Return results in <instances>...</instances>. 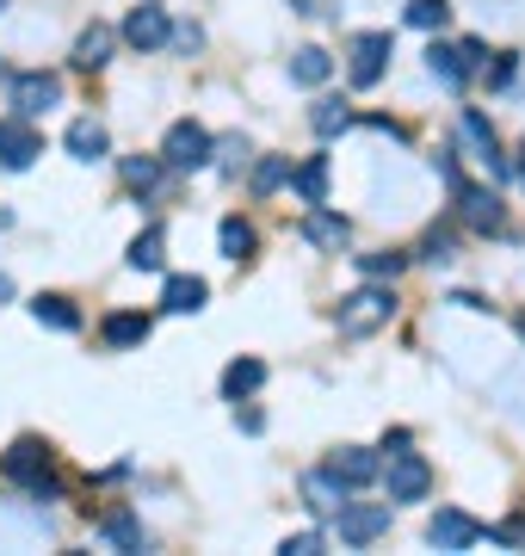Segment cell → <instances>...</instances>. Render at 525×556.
I'll return each mask as SVG.
<instances>
[{"label": "cell", "instance_id": "17", "mask_svg": "<svg viewBox=\"0 0 525 556\" xmlns=\"http://www.w3.org/2000/svg\"><path fill=\"white\" fill-rule=\"evenodd\" d=\"M204 298H210V285H204V278H185V273L167 278V291H162V303L174 309V316H199Z\"/></svg>", "mask_w": 525, "mask_h": 556}, {"label": "cell", "instance_id": "19", "mask_svg": "<svg viewBox=\"0 0 525 556\" xmlns=\"http://www.w3.org/2000/svg\"><path fill=\"white\" fill-rule=\"evenodd\" d=\"M341 501H346V482H334L328 470H309L304 477V507L309 514H334Z\"/></svg>", "mask_w": 525, "mask_h": 556}, {"label": "cell", "instance_id": "11", "mask_svg": "<svg viewBox=\"0 0 525 556\" xmlns=\"http://www.w3.org/2000/svg\"><path fill=\"white\" fill-rule=\"evenodd\" d=\"M167 38H174L167 7H130V20H124V43L130 50H162Z\"/></svg>", "mask_w": 525, "mask_h": 556}, {"label": "cell", "instance_id": "6", "mask_svg": "<svg viewBox=\"0 0 525 556\" xmlns=\"http://www.w3.org/2000/svg\"><path fill=\"white\" fill-rule=\"evenodd\" d=\"M389 56H396V43H389V31H364V38H353V87H377L389 68Z\"/></svg>", "mask_w": 525, "mask_h": 556}, {"label": "cell", "instance_id": "10", "mask_svg": "<svg viewBox=\"0 0 525 556\" xmlns=\"http://www.w3.org/2000/svg\"><path fill=\"white\" fill-rule=\"evenodd\" d=\"M451 199H458V217H464L470 229H483V236L507 223L501 199H495V192H483V186H470V179H458V186H451Z\"/></svg>", "mask_w": 525, "mask_h": 556}, {"label": "cell", "instance_id": "32", "mask_svg": "<svg viewBox=\"0 0 525 556\" xmlns=\"http://www.w3.org/2000/svg\"><path fill=\"white\" fill-rule=\"evenodd\" d=\"M402 266H408V254H396V248H384V254H364V260H359V273H364V278H396Z\"/></svg>", "mask_w": 525, "mask_h": 556}, {"label": "cell", "instance_id": "20", "mask_svg": "<svg viewBox=\"0 0 525 556\" xmlns=\"http://www.w3.org/2000/svg\"><path fill=\"white\" fill-rule=\"evenodd\" d=\"M260 383H266V365H260V358H235V365L222 371V396L242 402V396H254Z\"/></svg>", "mask_w": 525, "mask_h": 556}, {"label": "cell", "instance_id": "8", "mask_svg": "<svg viewBox=\"0 0 525 556\" xmlns=\"http://www.w3.org/2000/svg\"><path fill=\"white\" fill-rule=\"evenodd\" d=\"M56 100H62V80L50 75V68L13 75V112H20V118H38V112H50Z\"/></svg>", "mask_w": 525, "mask_h": 556}, {"label": "cell", "instance_id": "29", "mask_svg": "<svg viewBox=\"0 0 525 556\" xmlns=\"http://www.w3.org/2000/svg\"><path fill=\"white\" fill-rule=\"evenodd\" d=\"M284 179H291V155H260L254 161V192H260V199H272Z\"/></svg>", "mask_w": 525, "mask_h": 556}, {"label": "cell", "instance_id": "16", "mask_svg": "<svg viewBox=\"0 0 525 556\" xmlns=\"http://www.w3.org/2000/svg\"><path fill=\"white\" fill-rule=\"evenodd\" d=\"M112 43H118V31H112V25H87L81 38H75V68H87V75H93V68H105V62H112Z\"/></svg>", "mask_w": 525, "mask_h": 556}, {"label": "cell", "instance_id": "34", "mask_svg": "<svg viewBox=\"0 0 525 556\" xmlns=\"http://www.w3.org/2000/svg\"><path fill=\"white\" fill-rule=\"evenodd\" d=\"M322 551V532H297V538H284V556H316Z\"/></svg>", "mask_w": 525, "mask_h": 556}, {"label": "cell", "instance_id": "1", "mask_svg": "<svg viewBox=\"0 0 525 556\" xmlns=\"http://www.w3.org/2000/svg\"><path fill=\"white\" fill-rule=\"evenodd\" d=\"M389 445H396L389 464H377L389 501H426V489H433V464H426L421 452H408V439H389Z\"/></svg>", "mask_w": 525, "mask_h": 556}, {"label": "cell", "instance_id": "24", "mask_svg": "<svg viewBox=\"0 0 525 556\" xmlns=\"http://www.w3.org/2000/svg\"><path fill=\"white\" fill-rule=\"evenodd\" d=\"M105 346H142V340H149V316H130V309H124V316H105Z\"/></svg>", "mask_w": 525, "mask_h": 556}, {"label": "cell", "instance_id": "39", "mask_svg": "<svg viewBox=\"0 0 525 556\" xmlns=\"http://www.w3.org/2000/svg\"><path fill=\"white\" fill-rule=\"evenodd\" d=\"M520 155H525V149H520ZM520 186H525V161H520Z\"/></svg>", "mask_w": 525, "mask_h": 556}, {"label": "cell", "instance_id": "30", "mask_svg": "<svg viewBox=\"0 0 525 556\" xmlns=\"http://www.w3.org/2000/svg\"><path fill=\"white\" fill-rule=\"evenodd\" d=\"M346 124H353V112H346L341 100H316V112H309V130H316V137H341Z\"/></svg>", "mask_w": 525, "mask_h": 556}, {"label": "cell", "instance_id": "28", "mask_svg": "<svg viewBox=\"0 0 525 556\" xmlns=\"http://www.w3.org/2000/svg\"><path fill=\"white\" fill-rule=\"evenodd\" d=\"M426 68H433V75H439L445 87H464V80H470L464 56H458V50H451V43H433V50H426Z\"/></svg>", "mask_w": 525, "mask_h": 556}, {"label": "cell", "instance_id": "31", "mask_svg": "<svg viewBox=\"0 0 525 556\" xmlns=\"http://www.w3.org/2000/svg\"><path fill=\"white\" fill-rule=\"evenodd\" d=\"M445 20H451L445 0H408V25L414 31H445Z\"/></svg>", "mask_w": 525, "mask_h": 556}, {"label": "cell", "instance_id": "41", "mask_svg": "<svg viewBox=\"0 0 525 556\" xmlns=\"http://www.w3.org/2000/svg\"><path fill=\"white\" fill-rule=\"evenodd\" d=\"M0 13H7V0H0Z\"/></svg>", "mask_w": 525, "mask_h": 556}, {"label": "cell", "instance_id": "36", "mask_svg": "<svg viewBox=\"0 0 525 556\" xmlns=\"http://www.w3.org/2000/svg\"><path fill=\"white\" fill-rule=\"evenodd\" d=\"M458 56H464V68H483V38H464V43H458Z\"/></svg>", "mask_w": 525, "mask_h": 556}, {"label": "cell", "instance_id": "2", "mask_svg": "<svg viewBox=\"0 0 525 556\" xmlns=\"http://www.w3.org/2000/svg\"><path fill=\"white\" fill-rule=\"evenodd\" d=\"M162 161L174 167V174H192V167H210V161H217V142H210V130H204V124L180 118L162 137Z\"/></svg>", "mask_w": 525, "mask_h": 556}, {"label": "cell", "instance_id": "5", "mask_svg": "<svg viewBox=\"0 0 525 556\" xmlns=\"http://www.w3.org/2000/svg\"><path fill=\"white\" fill-rule=\"evenodd\" d=\"M7 477L25 482L38 501L56 495V477H50V445H43V439H20V445L7 452Z\"/></svg>", "mask_w": 525, "mask_h": 556}, {"label": "cell", "instance_id": "3", "mask_svg": "<svg viewBox=\"0 0 525 556\" xmlns=\"http://www.w3.org/2000/svg\"><path fill=\"white\" fill-rule=\"evenodd\" d=\"M389 316H396V298H389L384 285H364V291H353V298L334 309L341 334H371V328H384Z\"/></svg>", "mask_w": 525, "mask_h": 556}, {"label": "cell", "instance_id": "25", "mask_svg": "<svg viewBox=\"0 0 525 556\" xmlns=\"http://www.w3.org/2000/svg\"><path fill=\"white\" fill-rule=\"evenodd\" d=\"M162 174H167L162 155H130V161H124V186H130V192H155Z\"/></svg>", "mask_w": 525, "mask_h": 556}, {"label": "cell", "instance_id": "26", "mask_svg": "<svg viewBox=\"0 0 525 556\" xmlns=\"http://www.w3.org/2000/svg\"><path fill=\"white\" fill-rule=\"evenodd\" d=\"M217 241H222V254L229 260H254V223H242V217H222V229H217Z\"/></svg>", "mask_w": 525, "mask_h": 556}, {"label": "cell", "instance_id": "13", "mask_svg": "<svg viewBox=\"0 0 525 556\" xmlns=\"http://www.w3.org/2000/svg\"><path fill=\"white\" fill-rule=\"evenodd\" d=\"M458 130H464V142L476 149V161H488V174H501V179H507V155L495 149V130H488V118L476 112V105H470L464 118H458Z\"/></svg>", "mask_w": 525, "mask_h": 556}, {"label": "cell", "instance_id": "15", "mask_svg": "<svg viewBox=\"0 0 525 556\" xmlns=\"http://www.w3.org/2000/svg\"><path fill=\"white\" fill-rule=\"evenodd\" d=\"M346 236H353V223L334 217V211H322V204H309V217H304V241H316V248H334V254H341Z\"/></svg>", "mask_w": 525, "mask_h": 556}, {"label": "cell", "instance_id": "33", "mask_svg": "<svg viewBox=\"0 0 525 556\" xmlns=\"http://www.w3.org/2000/svg\"><path fill=\"white\" fill-rule=\"evenodd\" d=\"M421 260H433V266H445V260H451V236H439V229H433V236L421 241Z\"/></svg>", "mask_w": 525, "mask_h": 556}, {"label": "cell", "instance_id": "18", "mask_svg": "<svg viewBox=\"0 0 525 556\" xmlns=\"http://www.w3.org/2000/svg\"><path fill=\"white\" fill-rule=\"evenodd\" d=\"M31 316H38L43 328H56V334H75V328H81V309H75L68 298H56V291L31 298Z\"/></svg>", "mask_w": 525, "mask_h": 556}, {"label": "cell", "instance_id": "21", "mask_svg": "<svg viewBox=\"0 0 525 556\" xmlns=\"http://www.w3.org/2000/svg\"><path fill=\"white\" fill-rule=\"evenodd\" d=\"M162 260H167L162 229H142V236L130 241V254H124V266H130V273H162Z\"/></svg>", "mask_w": 525, "mask_h": 556}, {"label": "cell", "instance_id": "40", "mask_svg": "<svg viewBox=\"0 0 525 556\" xmlns=\"http://www.w3.org/2000/svg\"><path fill=\"white\" fill-rule=\"evenodd\" d=\"M520 544H525V526H520Z\"/></svg>", "mask_w": 525, "mask_h": 556}, {"label": "cell", "instance_id": "22", "mask_svg": "<svg viewBox=\"0 0 525 556\" xmlns=\"http://www.w3.org/2000/svg\"><path fill=\"white\" fill-rule=\"evenodd\" d=\"M291 186H297V199L304 204H328V155H309L297 174H291Z\"/></svg>", "mask_w": 525, "mask_h": 556}, {"label": "cell", "instance_id": "4", "mask_svg": "<svg viewBox=\"0 0 525 556\" xmlns=\"http://www.w3.org/2000/svg\"><path fill=\"white\" fill-rule=\"evenodd\" d=\"M334 532H341V544H371V538L389 532V501H341L334 507Z\"/></svg>", "mask_w": 525, "mask_h": 556}, {"label": "cell", "instance_id": "38", "mask_svg": "<svg viewBox=\"0 0 525 556\" xmlns=\"http://www.w3.org/2000/svg\"><path fill=\"white\" fill-rule=\"evenodd\" d=\"M7 298H13V278L0 273V303H7Z\"/></svg>", "mask_w": 525, "mask_h": 556}, {"label": "cell", "instance_id": "37", "mask_svg": "<svg viewBox=\"0 0 525 556\" xmlns=\"http://www.w3.org/2000/svg\"><path fill=\"white\" fill-rule=\"evenodd\" d=\"M167 43H180V50H199V43H204V31H199V25H180V31H174Z\"/></svg>", "mask_w": 525, "mask_h": 556}, {"label": "cell", "instance_id": "14", "mask_svg": "<svg viewBox=\"0 0 525 556\" xmlns=\"http://www.w3.org/2000/svg\"><path fill=\"white\" fill-rule=\"evenodd\" d=\"M62 149L75 161H105V149H112V137H105L100 118H75L68 124V137H62Z\"/></svg>", "mask_w": 525, "mask_h": 556}, {"label": "cell", "instance_id": "7", "mask_svg": "<svg viewBox=\"0 0 525 556\" xmlns=\"http://www.w3.org/2000/svg\"><path fill=\"white\" fill-rule=\"evenodd\" d=\"M483 532L488 526H476V519L458 514V507H439V514L426 519V544H433V551H470Z\"/></svg>", "mask_w": 525, "mask_h": 556}, {"label": "cell", "instance_id": "23", "mask_svg": "<svg viewBox=\"0 0 525 556\" xmlns=\"http://www.w3.org/2000/svg\"><path fill=\"white\" fill-rule=\"evenodd\" d=\"M328 75H334V56H328V50H316V43L291 56V80H297V87H322Z\"/></svg>", "mask_w": 525, "mask_h": 556}, {"label": "cell", "instance_id": "9", "mask_svg": "<svg viewBox=\"0 0 525 556\" xmlns=\"http://www.w3.org/2000/svg\"><path fill=\"white\" fill-rule=\"evenodd\" d=\"M38 155H43V137L31 130V124H25V118H0V167L25 174Z\"/></svg>", "mask_w": 525, "mask_h": 556}, {"label": "cell", "instance_id": "42", "mask_svg": "<svg viewBox=\"0 0 525 556\" xmlns=\"http://www.w3.org/2000/svg\"><path fill=\"white\" fill-rule=\"evenodd\" d=\"M520 334H525V321H520Z\"/></svg>", "mask_w": 525, "mask_h": 556}, {"label": "cell", "instance_id": "35", "mask_svg": "<svg viewBox=\"0 0 525 556\" xmlns=\"http://www.w3.org/2000/svg\"><path fill=\"white\" fill-rule=\"evenodd\" d=\"M242 161H247V142H242V137H229V142H222V167H229V174H235V167H242Z\"/></svg>", "mask_w": 525, "mask_h": 556}, {"label": "cell", "instance_id": "27", "mask_svg": "<svg viewBox=\"0 0 525 556\" xmlns=\"http://www.w3.org/2000/svg\"><path fill=\"white\" fill-rule=\"evenodd\" d=\"M100 526H105V538H112L118 551H142V526H137V514H130V507H112Z\"/></svg>", "mask_w": 525, "mask_h": 556}, {"label": "cell", "instance_id": "12", "mask_svg": "<svg viewBox=\"0 0 525 556\" xmlns=\"http://www.w3.org/2000/svg\"><path fill=\"white\" fill-rule=\"evenodd\" d=\"M328 477L346 482V489H364V482H377V452H364V445H341V452L328 457Z\"/></svg>", "mask_w": 525, "mask_h": 556}]
</instances>
